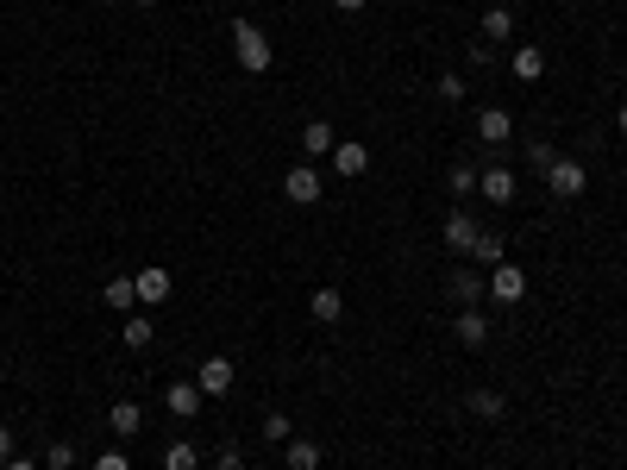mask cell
Wrapping results in <instances>:
<instances>
[{"instance_id": "obj_8", "label": "cell", "mask_w": 627, "mask_h": 470, "mask_svg": "<svg viewBox=\"0 0 627 470\" xmlns=\"http://www.w3.org/2000/svg\"><path fill=\"white\" fill-rule=\"evenodd\" d=\"M132 282H138V308H151V314H157V308H164V301H170V270H164V264L138 270Z\"/></svg>"}, {"instance_id": "obj_35", "label": "cell", "mask_w": 627, "mask_h": 470, "mask_svg": "<svg viewBox=\"0 0 627 470\" xmlns=\"http://www.w3.org/2000/svg\"><path fill=\"white\" fill-rule=\"evenodd\" d=\"M615 132H621V138H627V101H621V113H615Z\"/></svg>"}, {"instance_id": "obj_29", "label": "cell", "mask_w": 627, "mask_h": 470, "mask_svg": "<svg viewBox=\"0 0 627 470\" xmlns=\"http://www.w3.org/2000/svg\"><path fill=\"white\" fill-rule=\"evenodd\" d=\"M289 433H295L289 414H264V439H270V445H289Z\"/></svg>"}, {"instance_id": "obj_10", "label": "cell", "mask_w": 627, "mask_h": 470, "mask_svg": "<svg viewBox=\"0 0 627 470\" xmlns=\"http://www.w3.org/2000/svg\"><path fill=\"white\" fill-rule=\"evenodd\" d=\"M333 170H339L345 182L364 176V170H370V145H364V138H339V145H333Z\"/></svg>"}, {"instance_id": "obj_17", "label": "cell", "mask_w": 627, "mask_h": 470, "mask_svg": "<svg viewBox=\"0 0 627 470\" xmlns=\"http://www.w3.org/2000/svg\"><path fill=\"white\" fill-rule=\"evenodd\" d=\"M483 44H515V7H490L483 13Z\"/></svg>"}, {"instance_id": "obj_6", "label": "cell", "mask_w": 627, "mask_h": 470, "mask_svg": "<svg viewBox=\"0 0 627 470\" xmlns=\"http://www.w3.org/2000/svg\"><path fill=\"white\" fill-rule=\"evenodd\" d=\"M477 195L490 201V207H515V170H502V163L477 170Z\"/></svg>"}, {"instance_id": "obj_9", "label": "cell", "mask_w": 627, "mask_h": 470, "mask_svg": "<svg viewBox=\"0 0 627 470\" xmlns=\"http://www.w3.org/2000/svg\"><path fill=\"white\" fill-rule=\"evenodd\" d=\"M446 289H452V301H458V308H477V301H483V295H490V276H477L471 264H458V270H452V282H446Z\"/></svg>"}, {"instance_id": "obj_2", "label": "cell", "mask_w": 627, "mask_h": 470, "mask_svg": "<svg viewBox=\"0 0 627 470\" xmlns=\"http://www.w3.org/2000/svg\"><path fill=\"white\" fill-rule=\"evenodd\" d=\"M546 188H552V195H559V201H577V195H584V188H590V170H584V163H577V157H559V163H552V170H546Z\"/></svg>"}, {"instance_id": "obj_18", "label": "cell", "mask_w": 627, "mask_h": 470, "mask_svg": "<svg viewBox=\"0 0 627 470\" xmlns=\"http://www.w3.org/2000/svg\"><path fill=\"white\" fill-rule=\"evenodd\" d=\"M101 301H107L113 314H138V282L132 276H113L107 289H101Z\"/></svg>"}, {"instance_id": "obj_12", "label": "cell", "mask_w": 627, "mask_h": 470, "mask_svg": "<svg viewBox=\"0 0 627 470\" xmlns=\"http://www.w3.org/2000/svg\"><path fill=\"white\" fill-rule=\"evenodd\" d=\"M452 333H458V345H464V351H477V345H490V320H483V308H458Z\"/></svg>"}, {"instance_id": "obj_13", "label": "cell", "mask_w": 627, "mask_h": 470, "mask_svg": "<svg viewBox=\"0 0 627 470\" xmlns=\"http://www.w3.org/2000/svg\"><path fill=\"white\" fill-rule=\"evenodd\" d=\"M477 232H483V226H477L471 214H464V207H452V214H446V245H452L458 257H471V245H477Z\"/></svg>"}, {"instance_id": "obj_5", "label": "cell", "mask_w": 627, "mask_h": 470, "mask_svg": "<svg viewBox=\"0 0 627 470\" xmlns=\"http://www.w3.org/2000/svg\"><path fill=\"white\" fill-rule=\"evenodd\" d=\"M195 383H201V395H214V402H220V395H232V383H239V370H232V358H220V351H214V358H201Z\"/></svg>"}, {"instance_id": "obj_14", "label": "cell", "mask_w": 627, "mask_h": 470, "mask_svg": "<svg viewBox=\"0 0 627 470\" xmlns=\"http://www.w3.org/2000/svg\"><path fill=\"white\" fill-rule=\"evenodd\" d=\"M201 402H207L201 383H170V389H164V408H170L176 420H195V414H201Z\"/></svg>"}, {"instance_id": "obj_32", "label": "cell", "mask_w": 627, "mask_h": 470, "mask_svg": "<svg viewBox=\"0 0 627 470\" xmlns=\"http://www.w3.org/2000/svg\"><path fill=\"white\" fill-rule=\"evenodd\" d=\"M0 470H44V464H32V458H19V452H13L7 464H0Z\"/></svg>"}, {"instance_id": "obj_31", "label": "cell", "mask_w": 627, "mask_h": 470, "mask_svg": "<svg viewBox=\"0 0 627 470\" xmlns=\"http://www.w3.org/2000/svg\"><path fill=\"white\" fill-rule=\"evenodd\" d=\"M95 470H132V458H126V452H101Z\"/></svg>"}, {"instance_id": "obj_15", "label": "cell", "mask_w": 627, "mask_h": 470, "mask_svg": "<svg viewBox=\"0 0 627 470\" xmlns=\"http://www.w3.org/2000/svg\"><path fill=\"white\" fill-rule=\"evenodd\" d=\"M508 69H515V82H540L546 76V51H540V44H515Z\"/></svg>"}, {"instance_id": "obj_25", "label": "cell", "mask_w": 627, "mask_h": 470, "mask_svg": "<svg viewBox=\"0 0 627 470\" xmlns=\"http://www.w3.org/2000/svg\"><path fill=\"white\" fill-rule=\"evenodd\" d=\"M527 163H533V170H552V163H559V145H552V138H527Z\"/></svg>"}, {"instance_id": "obj_11", "label": "cell", "mask_w": 627, "mask_h": 470, "mask_svg": "<svg viewBox=\"0 0 627 470\" xmlns=\"http://www.w3.org/2000/svg\"><path fill=\"white\" fill-rule=\"evenodd\" d=\"M333 145H339V132H333L327 120H308V126H301V157H308V163L333 157Z\"/></svg>"}, {"instance_id": "obj_30", "label": "cell", "mask_w": 627, "mask_h": 470, "mask_svg": "<svg viewBox=\"0 0 627 470\" xmlns=\"http://www.w3.org/2000/svg\"><path fill=\"white\" fill-rule=\"evenodd\" d=\"M214 464H220V470H245V452H239V445H220Z\"/></svg>"}, {"instance_id": "obj_33", "label": "cell", "mask_w": 627, "mask_h": 470, "mask_svg": "<svg viewBox=\"0 0 627 470\" xmlns=\"http://www.w3.org/2000/svg\"><path fill=\"white\" fill-rule=\"evenodd\" d=\"M13 458V427H0V464Z\"/></svg>"}, {"instance_id": "obj_23", "label": "cell", "mask_w": 627, "mask_h": 470, "mask_svg": "<svg viewBox=\"0 0 627 470\" xmlns=\"http://www.w3.org/2000/svg\"><path fill=\"white\" fill-rule=\"evenodd\" d=\"M283 452H289V470H320V458H327V452H320V439H289Z\"/></svg>"}, {"instance_id": "obj_34", "label": "cell", "mask_w": 627, "mask_h": 470, "mask_svg": "<svg viewBox=\"0 0 627 470\" xmlns=\"http://www.w3.org/2000/svg\"><path fill=\"white\" fill-rule=\"evenodd\" d=\"M333 7H339V13H364V0H333Z\"/></svg>"}, {"instance_id": "obj_16", "label": "cell", "mask_w": 627, "mask_h": 470, "mask_svg": "<svg viewBox=\"0 0 627 470\" xmlns=\"http://www.w3.org/2000/svg\"><path fill=\"white\" fill-rule=\"evenodd\" d=\"M308 314H314L320 326H339V320H345V295H339V289H314V295H308Z\"/></svg>"}, {"instance_id": "obj_4", "label": "cell", "mask_w": 627, "mask_h": 470, "mask_svg": "<svg viewBox=\"0 0 627 470\" xmlns=\"http://www.w3.org/2000/svg\"><path fill=\"white\" fill-rule=\"evenodd\" d=\"M283 195H289L295 207H314L320 195H327V182H320V170H314V163H295V170L283 176Z\"/></svg>"}, {"instance_id": "obj_21", "label": "cell", "mask_w": 627, "mask_h": 470, "mask_svg": "<svg viewBox=\"0 0 627 470\" xmlns=\"http://www.w3.org/2000/svg\"><path fill=\"white\" fill-rule=\"evenodd\" d=\"M471 257H477V264H483V270H496V264H502V257H508V245H502V232H496V226H483V232H477V245H471Z\"/></svg>"}, {"instance_id": "obj_19", "label": "cell", "mask_w": 627, "mask_h": 470, "mask_svg": "<svg viewBox=\"0 0 627 470\" xmlns=\"http://www.w3.org/2000/svg\"><path fill=\"white\" fill-rule=\"evenodd\" d=\"M107 427H113V433H120V439H132L138 427H145V408H138V402H126V395H120V402H113V408H107Z\"/></svg>"}, {"instance_id": "obj_7", "label": "cell", "mask_w": 627, "mask_h": 470, "mask_svg": "<svg viewBox=\"0 0 627 470\" xmlns=\"http://www.w3.org/2000/svg\"><path fill=\"white\" fill-rule=\"evenodd\" d=\"M477 138H483L490 151H502L508 138H515V113H508V107H483V113H477Z\"/></svg>"}, {"instance_id": "obj_27", "label": "cell", "mask_w": 627, "mask_h": 470, "mask_svg": "<svg viewBox=\"0 0 627 470\" xmlns=\"http://www.w3.org/2000/svg\"><path fill=\"white\" fill-rule=\"evenodd\" d=\"M44 470H76V445L51 439V445H44Z\"/></svg>"}, {"instance_id": "obj_22", "label": "cell", "mask_w": 627, "mask_h": 470, "mask_svg": "<svg viewBox=\"0 0 627 470\" xmlns=\"http://www.w3.org/2000/svg\"><path fill=\"white\" fill-rule=\"evenodd\" d=\"M132 351H145L151 339H157V326H151V308H138V314H126V333H120Z\"/></svg>"}, {"instance_id": "obj_26", "label": "cell", "mask_w": 627, "mask_h": 470, "mask_svg": "<svg viewBox=\"0 0 627 470\" xmlns=\"http://www.w3.org/2000/svg\"><path fill=\"white\" fill-rule=\"evenodd\" d=\"M446 182H452V195H458V207H464V201H471V195H477V170H471V163H452V176H446Z\"/></svg>"}, {"instance_id": "obj_24", "label": "cell", "mask_w": 627, "mask_h": 470, "mask_svg": "<svg viewBox=\"0 0 627 470\" xmlns=\"http://www.w3.org/2000/svg\"><path fill=\"white\" fill-rule=\"evenodd\" d=\"M195 464H201V452H195L189 439H170L164 445V470H195Z\"/></svg>"}, {"instance_id": "obj_3", "label": "cell", "mask_w": 627, "mask_h": 470, "mask_svg": "<svg viewBox=\"0 0 627 470\" xmlns=\"http://www.w3.org/2000/svg\"><path fill=\"white\" fill-rule=\"evenodd\" d=\"M521 295H527V270H521V264H508V257H502V264L490 270V301H496V308H515Z\"/></svg>"}, {"instance_id": "obj_28", "label": "cell", "mask_w": 627, "mask_h": 470, "mask_svg": "<svg viewBox=\"0 0 627 470\" xmlns=\"http://www.w3.org/2000/svg\"><path fill=\"white\" fill-rule=\"evenodd\" d=\"M439 101H446V107L464 101V76H458V69H446V76H439Z\"/></svg>"}, {"instance_id": "obj_20", "label": "cell", "mask_w": 627, "mask_h": 470, "mask_svg": "<svg viewBox=\"0 0 627 470\" xmlns=\"http://www.w3.org/2000/svg\"><path fill=\"white\" fill-rule=\"evenodd\" d=\"M464 408H471L477 420H502L508 414V395L502 389H471V395H464Z\"/></svg>"}, {"instance_id": "obj_36", "label": "cell", "mask_w": 627, "mask_h": 470, "mask_svg": "<svg viewBox=\"0 0 627 470\" xmlns=\"http://www.w3.org/2000/svg\"><path fill=\"white\" fill-rule=\"evenodd\" d=\"M138 7H157V0H138Z\"/></svg>"}, {"instance_id": "obj_1", "label": "cell", "mask_w": 627, "mask_h": 470, "mask_svg": "<svg viewBox=\"0 0 627 470\" xmlns=\"http://www.w3.org/2000/svg\"><path fill=\"white\" fill-rule=\"evenodd\" d=\"M232 57H239L245 76H264V69L276 63V51H270V38H264L258 19H232Z\"/></svg>"}]
</instances>
